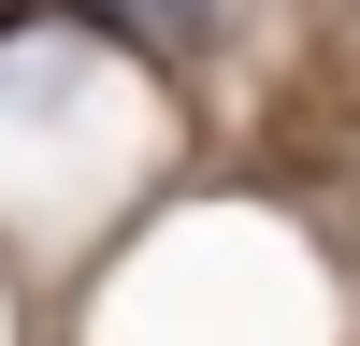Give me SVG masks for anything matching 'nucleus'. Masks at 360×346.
<instances>
[{
  "mask_svg": "<svg viewBox=\"0 0 360 346\" xmlns=\"http://www.w3.org/2000/svg\"><path fill=\"white\" fill-rule=\"evenodd\" d=\"M101 29H130V44H188V29H217L231 0H86Z\"/></svg>",
  "mask_w": 360,
  "mask_h": 346,
  "instance_id": "nucleus-1",
  "label": "nucleus"
},
{
  "mask_svg": "<svg viewBox=\"0 0 360 346\" xmlns=\"http://www.w3.org/2000/svg\"><path fill=\"white\" fill-rule=\"evenodd\" d=\"M0 29H15V0H0Z\"/></svg>",
  "mask_w": 360,
  "mask_h": 346,
  "instance_id": "nucleus-2",
  "label": "nucleus"
}]
</instances>
